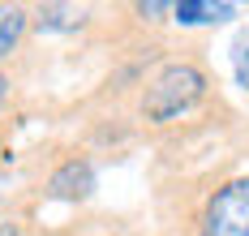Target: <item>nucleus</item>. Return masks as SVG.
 I'll list each match as a JSON object with an SVG mask.
<instances>
[{"instance_id":"f257e3e1","label":"nucleus","mask_w":249,"mask_h":236,"mask_svg":"<svg viewBox=\"0 0 249 236\" xmlns=\"http://www.w3.org/2000/svg\"><path fill=\"white\" fill-rule=\"evenodd\" d=\"M202 95H206V73L189 60H172L146 82L142 116L150 125H172L176 116H185L189 107L202 103Z\"/></svg>"},{"instance_id":"f03ea898","label":"nucleus","mask_w":249,"mask_h":236,"mask_svg":"<svg viewBox=\"0 0 249 236\" xmlns=\"http://www.w3.org/2000/svg\"><path fill=\"white\" fill-rule=\"evenodd\" d=\"M202 236H249V176L219 185L202 206Z\"/></svg>"},{"instance_id":"7ed1b4c3","label":"nucleus","mask_w":249,"mask_h":236,"mask_svg":"<svg viewBox=\"0 0 249 236\" xmlns=\"http://www.w3.org/2000/svg\"><path fill=\"white\" fill-rule=\"evenodd\" d=\"M95 189V163L90 159H69L48 176V198L56 202H77Z\"/></svg>"},{"instance_id":"20e7f679","label":"nucleus","mask_w":249,"mask_h":236,"mask_svg":"<svg viewBox=\"0 0 249 236\" xmlns=\"http://www.w3.org/2000/svg\"><path fill=\"white\" fill-rule=\"evenodd\" d=\"M241 9L228 4V0H180L172 9V17L180 26H219V22H232Z\"/></svg>"},{"instance_id":"39448f33","label":"nucleus","mask_w":249,"mask_h":236,"mask_svg":"<svg viewBox=\"0 0 249 236\" xmlns=\"http://www.w3.org/2000/svg\"><path fill=\"white\" fill-rule=\"evenodd\" d=\"M82 22H86V9H73V4H43L35 13L39 30H77Z\"/></svg>"},{"instance_id":"423d86ee","label":"nucleus","mask_w":249,"mask_h":236,"mask_svg":"<svg viewBox=\"0 0 249 236\" xmlns=\"http://www.w3.org/2000/svg\"><path fill=\"white\" fill-rule=\"evenodd\" d=\"M26 22H30V17H26V9H18V4H0V60L22 43Z\"/></svg>"},{"instance_id":"0eeeda50","label":"nucleus","mask_w":249,"mask_h":236,"mask_svg":"<svg viewBox=\"0 0 249 236\" xmlns=\"http://www.w3.org/2000/svg\"><path fill=\"white\" fill-rule=\"evenodd\" d=\"M232 73H236V86L249 90V30L232 39Z\"/></svg>"},{"instance_id":"6e6552de","label":"nucleus","mask_w":249,"mask_h":236,"mask_svg":"<svg viewBox=\"0 0 249 236\" xmlns=\"http://www.w3.org/2000/svg\"><path fill=\"white\" fill-rule=\"evenodd\" d=\"M176 4H168V0H142L138 4V13L146 17V22H159V13H172Z\"/></svg>"},{"instance_id":"1a4fd4ad","label":"nucleus","mask_w":249,"mask_h":236,"mask_svg":"<svg viewBox=\"0 0 249 236\" xmlns=\"http://www.w3.org/2000/svg\"><path fill=\"white\" fill-rule=\"evenodd\" d=\"M0 236H22V228L18 223H0Z\"/></svg>"},{"instance_id":"9d476101","label":"nucleus","mask_w":249,"mask_h":236,"mask_svg":"<svg viewBox=\"0 0 249 236\" xmlns=\"http://www.w3.org/2000/svg\"><path fill=\"white\" fill-rule=\"evenodd\" d=\"M9 99V78H0V103Z\"/></svg>"}]
</instances>
